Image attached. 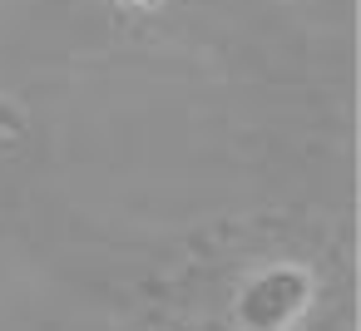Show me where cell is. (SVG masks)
<instances>
[{
  "instance_id": "1",
  "label": "cell",
  "mask_w": 361,
  "mask_h": 331,
  "mask_svg": "<svg viewBox=\"0 0 361 331\" xmlns=\"http://www.w3.org/2000/svg\"><path fill=\"white\" fill-rule=\"evenodd\" d=\"M341 252L292 218L208 232L154 292V331H341Z\"/></svg>"
},
{
  "instance_id": "2",
  "label": "cell",
  "mask_w": 361,
  "mask_h": 331,
  "mask_svg": "<svg viewBox=\"0 0 361 331\" xmlns=\"http://www.w3.org/2000/svg\"><path fill=\"white\" fill-rule=\"evenodd\" d=\"M20 129H25V114H20L11 99H0V139H16Z\"/></svg>"
},
{
  "instance_id": "3",
  "label": "cell",
  "mask_w": 361,
  "mask_h": 331,
  "mask_svg": "<svg viewBox=\"0 0 361 331\" xmlns=\"http://www.w3.org/2000/svg\"><path fill=\"white\" fill-rule=\"evenodd\" d=\"M114 6H119V11H134V15H144V11H159L164 0H114Z\"/></svg>"
}]
</instances>
